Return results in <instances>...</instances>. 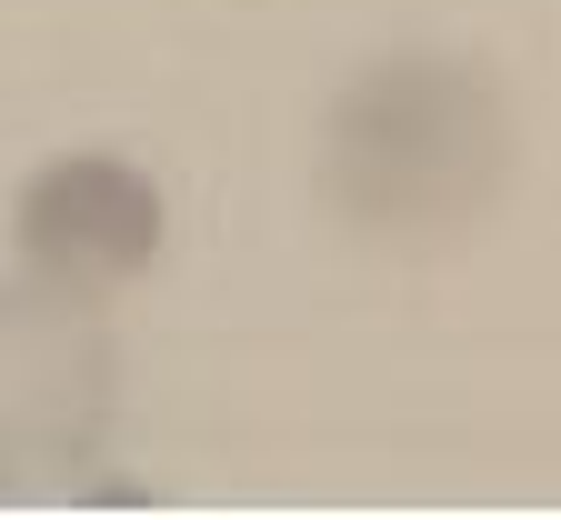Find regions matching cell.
Listing matches in <instances>:
<instances>
[{
	"label": "cell",
	"instance_id": "6da1fadb",
	"mask_svg": "<svg viewBox=\"0 0 561 520\" xmlns=\"http://www.w3.org/2000/svg\"><path fill=\"white\" fill-rule=\"evenodd\" d=\"M512 101L481 60L391 50L362 81H341L321 120V190L331 220L391 251H442L512 190Z\"/></svg>",
	"mask_w": 561,
	"mask_h": 520
},
{
	"label": "cell",
	"instance_id": "7a4b0ae2",
	"mask_svg": "<svg viewBox=\"0 0 561 520\" xmlns=\"http://www.w3.org/2000/svg\"><path fill=\"white\" fill-rule=\"evenodd\" d=\"M121 420V350L81 290L11 280L0 290V490L70 481Z\"/></svg>",
	"mask_w": 561,
	"mask_h": 520
},
{
	"label": "cell",
	"instance_id": "3957f363",
	"mask_svg": "<svg viewBox=\"0 0 561 520\" xmlns=\"http://www.w3.org/2000/svg\"><path fill=\"white\" fill-rule=\"evenodd\" d=\"M161 181L121 161V151H60L21 181V210H11V241H21V270L50 280V290H130L140 270L161 261Z\"/></svg>",
	"mask_w": 561,
	"mask_h": 520
}]
</instances>
